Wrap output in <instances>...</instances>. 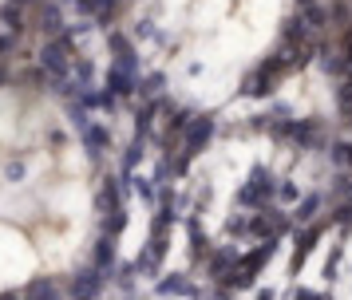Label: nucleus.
Instances as JSON below:
<instances>
[{
    "label": "nucleus",
    "mask_w": 352,
    "mask_h": 300,
    "mask_svg": "<svg viewBox=\"0 0 352 300\" xmlns=\"http://www.w3.org/2000/svg\"><path fill=\"white\" fill-rule=\"evenodd\" d=\"M40 67L52 76V87L64 83L67 71L76 67V63H72V32H67V36H56V40H48V44L40 47Z\"/></svg>",
    "instance_id": "1"
},
{
    "label": "nucleus",
    "mask_w": 352,
    "mask_h": 300,
    "mask_svg": "<svg viewBox=\"0 0 352 300\" xmlns=\"http://www.w3.org/2000/svg\"><path fill=\"white\" fill-rule=\"evenodd\" d=\"M273 249H277L273 241H261V245H257L254 253H245V257L238 261V273H234V281H230V288H254L257 273H261V265H265V261L273 257Z\"/></svg>",
    "instance_id": "2"
},
{
    "label": "nucleus",
    "mask_w": 352,
    "mask_h": 300,
    "mask_svg": "<svg viewBox=\"0 0 352 300\" xmlns=\"http://www.w3.org/2000/svg\"><path fill=\"white\" fill-rule=\"evenodd\" d=\"M273 174L265 170V166H254V174H250V186L238 189V202L241 205H265L273 198Z\"/></svg>",
    "instance_id": "3"
},
{
    "label": "nucleus",
    "mask_w": 352,
    "mask_h": 300,
    "mask_svg": "<svg viewBox=\"0 0 352 300\" xmlns=\"http://www.w3.org/2000/svg\"><path fill=\"white\" fill-rule=\"evenodd\" d=\"M214 115H194V123L186 126V135H182V154H202L206 150V142L214 139Z\"/></svg>",
    "instance_id": "4"
},
{
    "label": "nucleus",
    "mask_w": 352,
    "mask_h": 300,
    "mask_svg": "<svg viewBox=\"0 0 352 300\" xmlns=\"http://www.w3.org/2000/svg\"><path fill=\"white\" fill-rule=\"evenodd\" d=\"M238 249H218V253H210L206 257V273L214 277L218 284H230L234 281V273H238Z\"/></svg>",
    "instance_id": "5"
},
{
    "label": "nucleus",
    "mask_w": 352,
    "mask_h": 300,
    "mask_svg": "<svg viewBox=\"0 0 352 300\" xmlns=\"http://www.w3.org/2000/svg\"><path fill=\"white\" fill-rule=\"evenodd\" d=\"M103 292V268H80L76 277H72V297L76 300H96Z\"/></svg>",
    "instance_id": "6"
},
{
    "label": "nucleus",
    "mask_w": 352,
    "mask_h": 300,
    "mask_svg": "<svg viewBox=\"0 0 352 300\" xmlns=\"http://www.w3.org/2000/svg\"><path fill=\"white\" fill-rule=\"evenodd\" d=\"M107 44H111V51H115V67H123V71H135V67H139L135 47H131V40L123 36V32H111V36H107Z\"/></svg>",
    "instance_id": "7"
},
{
    "label": "nucleus",
    "mask_w": 352,
    "mask_h": 300,
    "mask_svg": "<svg viewBox=\"0 0 352 300\" xmlns=\"http://www.w3.org/2000/svg\"><path fill=\"white\" fill-rule=\"evenodd\" d=\"M107 91L119 95V99H127V95L139 91V83H135V71H123V67H111L107 71Z\"/></svg>",
    "instance_id": "8"
},
{
    "label": "nucleus",
    "mask_w": 352,
    "mask_h": 300,
    "mask_svg": "<svg viewBox=\"0 0 352 300\" xmlns=\"http://www.w3.org/2000/svg\"><path fill=\"white\" fill-rule=\"evenodd\" d=\"M24 300H64V292H60V284L52 281V277H36L24 288Z\"/></svg>",
    "instance_id": "9"
},
{
    "label": "nucleus",
    "mask_w": 352,
    "mask_h": 300,
    "mask_svg": "<svg viewBox=\"0 0 352 300\" xmlns=\"http://www.w3.org/2000/svg\"><path fill=\"white\" fill-rule=\"evenodd\" d=\"M83 146H87V150H91V154H103V150H107V146H111V130H107V126H87V130H83Z\"/></svg>",
    "instance_id": "10"
},
{
    "label": "nucleus",
    "mask_w": 352,
    "mask_h": 300,
    "mask_svg": "<svg viewBox=\"0 0 352 300\" xmlns=\"http://www.w3.org/2000/svg\"><path fill=\"white\" fill-rule=\"evenodd\" d=\"M60 28H64V16H60V8L56 4H40V32L44 36H60Z\"/></svg>",
    "instance_id": "11"
},
{
    "label": "nucleus",
    "mask_w": 352,
    "mask_h": 300,
    "mask_svg": "<svg viewBox=\"0 0 352 300\" xmlns=\"http://www.w3.org/2000/svg\"><path fill=\"white\" fill-rule=\"evenodd\" d=\"M159 297H198V288L186 277H166L159 281Z\"/></svg>",
    "instance_id": "12"
},
{
    "label": "nucleus",
    "mask_w": 352,
    "mask_h": 300,
    "mask_svg": "<svg viewBox=\"0 0 352 300\" xmlns=\"http://www.w3.org/2000/svg\"><path fill=\"white\" fill-rule=\"evenodd\" d=\"M273 83H277V79L265 76V71L257 67L254 76H245V87H241V91H245V95H254V99H261V95H270V91H273Z\"/></svg>",
    "instance_id": "13"
},
{
    "label": "nucleus",
    "mask_w": 352,
    "mask_h": 300,
    "mask_svg": "<svg viewBox=\"0 0 352 300\" xmlns=\"http://www.w3.org/2000/svg\"><path fill=\"white\" fill-rule=\"evenodd\" d=\"M186 229H190V253H194V261H206V257H210V241L202 237V225H198V218L186 221Z\"/></svg>",
    "instance_id": "14"
},
{
    "label": "nucleus",
    "mask_w": 352,
    "mask_h": 300,
    "mask_svg": "<svg viewBox=\"0 0 352 300\" xmlns=\"http://www.w3.org/2000/svg\"><path fill=\"white\" fill-rule=\"evenodd\" d=\"M115 265V237H99L96 241V268H103V273H107V268Z\"/></svg>",
    "instance_id": "15"
},
{
    "label": "nucleus",
    "mask_w": 352,
    "mask_h": 300,
    "mask_svg": "<svg viewBox=\"0 0 352 300\" xmlns=\"http://www.w3.org/2000/svg\"><path fill=\"white\" fill-rule=\"evenodd\" d=\"M166 123H170V139H182V135H186V126L194 123V111L190 107H175Z\"/></svg>",
    "instance_id": "16"
},
{
    "label": "nucleus",
    "mask_w": 352,
    "mask_h": 300,
    "mask_svg": "<svg viewBox=\"0 0 352 300\" xmlns=\"http://www.w3.org/2000/svg\"><path fill=\"white\" fill-rule=\"evenodd\" d=\"M99 209H103V214H115V209H119V182H115V178H107L103 189H99Z\"/></svg>",
    "instance_id": "17"
},
{
    "label": "nucleus",
    "mask_w": 352,
    "mask_h": 300,
    "mask_svg": "<svg viewBox=\"0 0 352 300\" xmlns=\"http://www.w3.org/2000/svg\"><path fill=\"white\" fill-rule=\"evenodd\" d=\"M320 237V225H313V229H305L301 237H297V253H293V265H301L305 257H309V249H313V241Z\"/></svg>",
    "instance_id": "18"
},
{
    "label": "nucleus",
    "mask_w": 352,
    "mask_h": 300,
    "mask_svg": "<svg viewBox=\"0 0 352 300\" xmlns=\"http://www.w3.org/2000/svg\"><path fill=\"white\" fill-rule=\"evenodd\" d=\"M159 107H162V103L155 99V103H146V107L135 115V130H139V135H151V123H155V111H159Z\"/></svg>",
    "instance_id": "19"
},
{
    "label": "nucleus",
    "mask_w": 352,
    "mask_h": 300,
    "mask_svg": "<svg viewBox=\"0 0 352 300\" xmlns=\"http://www.w3.org/2000/svg\"><path fill=\"white\" fill-rule=\"evenodd\" d=\"M123 229H127V214H123V209H115V214L103 218V233H107V237H119Z\"/></svg>",
    "instance_id": "20"
},
{
    "label": "nucleus",
    "mask_w": 352,
    "mask_h": 300,
    "mask_svg": "<svg viewBox=\"0 0 352 300\" xmlns=\"http://www.w3.org/2000/svg\"><path fill=\"white\" fill-rule=\"evenodd\" d=\"M115 8H119V0H91V16H96V20H103V24L115 16Z\"/></svg>",
    "instance_id": "21"
},
{
    "label": "nucleus",
    "mask_w": 352,
    "mask_h": 300,
    "mask_svg": "<svg viewBox=\"0 0 352 300\" xmlns=\"http://www.w3.org/2000/svg\"><path fill=\"white\" fill-rule=\"evenodd\" d=\"M162 83H166V79H162L159 71H155V76H146V79H139V91H143L146 99H155V95L162 91Z\"/></svg>",
    "instance_id": "22"
},
{
    "label": "nucleus",
    "mask_w": 352,
    "mask_h": 300,
    "mask_svg": "<svg viewBox=\"0 0 352 300\" xmlns=\"http://www.w3.org/2000/svg\"><path fill=\"white\" fill-rule=\"evenodd\" d=\"M0 20L8 24V32H20V28H24V24H20V8H16V4H8V8H0Z\"/></svg>",
    "instance_id": "23"
},
{
    "label": "nucleus",
    "mask_w": 352,
    "mask_h": 300,
    "mask_svg": "<svg viewBox=\"0 0 352 300\" xmlns=\"http://www.w3.org/2000/svg\"><path fill=\"white\" fill-rule=\"evenodd\" d=\"M72 71H76V79H80V87H87V83H91V76H96V67H91L87 60H80Z\"/></svg>",
    "instance_id": "24"
},
{
    "label": "nucleus",
    "mask_w": 352,
    "mask_h": 300,
    "mask_svg": "<svg viewBox=\"0 0 352 300\" xmlns=\"http://www.w3.org/2000/svg\"><path fill=\"white\" fill-rule=\"evenodd\" d=\"M317 205H320V198H317V194H313V198H305V202L297 205V218H301V221H309L313 214H317Z\"/></svg>",
    "instance_id": "25"
},
{
    "label": "nucleus",
    "mask_w": 352,
    "mask_h": 300,
    "mask_svg": "<svg viewBox=\"0 0 352 300\" xmlns=\"http://www.w3.org/2000/svg\"><path fill=\"white\" fill-rule=\"evenodd\" d=\"M16 40H20V32H8V36H0V56H8V51L16 47Z\"/></svg>",
    "instance_id": "26"
},
{
    "label": "nucleus",
    "mask_w": 352,
    "mask_h": 300,
    "mask_svg": "<svg viewBox=\"0 0 352 300\" xmlns=\"http://www.w3.org/2000/svg\"><path fill=\"white\" fill-rule=\"evenodd\" d=\"M139 154H143V146L135 142V146L127 150V158H123V166H127V170H135V166H139Z\"/></svg>",
    "instance_id": "27"
},
{
    "label": "nucleus",
    "mask_w": 352,
    "mask_h": 300,
    "mask_svg": "<svg viewBox=\"0 0 352 300\" xmlns=\"http://www.w3.org/2000/svg\"><path fill=\"white\" fill-rule=\"evenodd\" d=\"M4 178H8V182L24 178V166H20V162H8V166H4Z\"/></svg>",
    "instance_id": "28"
},
{
    "label": "nucleus",
    "mask_w": 352,
    "mask_h": 300,
    "mask_svg": "<svg viewBox=\"0 0 352 300\" xmlns=\"http://www.w3.org/2000/svg\"><path fill=\"white\" fill-rule=\"evenodd\" d=\"M340 107H352V76L344 79V87H340Z\"/></svg>",
    "instance_id": "29"
},
{
    "label": "nucleus",
    "mask_w": 352,
    "mask_h": 300,
    "mask_svg": "<svg viewBox=\"0 0 352 300\" xmlns=\"http://www.w3.org/2000/svg\"><path fill=\"white\" fill-rule=\"evenodd\" d=\"M230 233H250V221L245 218H230Z\"/></svg>",
    "instance_id": "30"
},
{
    "label": "nucleus",
    "mask_w": 352,
    "mask_h": 300,
    "mask_svg": "<svg viewBox=\"0 0 352 300\" xmlns=\"http://www.w3.org/2000/svg\"><path fill=\"white\" fill-rule=\"evenodd\" d=\"M305 20H309L313 28H320V20H324V12H317V8H309V12H305Z\"/></svg>",
    "instance_id": "31"
},
{
    "label": "nucleus",
    "mask_w": 352,
    "mask_h": 300,
    "mask_svg": "<svg viewBox=\"0 0 352 300\" xmlns=\"http://www.w3.org/2000/svg\"><path fill=\"white\" fill-rule=\"evenodd\" d=\"M135 189H139V194H143V198H155V189H151V182H143V178H139V182H135Z\"/></svg>",
    "instance_id": "32"
},
{
    "label": "nucleus",
    "mask_w": 352,
    "mask_h": 300,
    "mask_svg": "<svg viewBox=\"0 0 352 300\" xmlns=\"http://www.w3.org/2000/svg\"><path fill=\"white\" fill-rule=\"evenodd\" d=\"M336 221H340V225H352V205H344V209L336 214Z\"/></svg>",
    "instance_id": "33"
},
{
    "label": "nucleus",
    "mask_w": 352,
    "mask_h": 300,
    "mask_svg": "<svg viewBox=\"0 0 352 300\" xmlns=\"http://www.w3.org/2000/svg\"><path fill=\"white\" fill-rule=\"evenodd\" d=\"M277 194H281V198H297V186H289L285 182V186H277Z\"/></svg>",
    "instance_id": "34"
},
{
    "label": "nucleus",
    "mask_w": 352,
    "mask_h": 300,
    "mask_svg": "<svg viewBox=\"0 0 352 300\" xmlns=\"http://www.w3.org/2000/svg\"><path fill=\"white\" fill-rule=\"evenodd\" d=\"M0 300H24V292H0Z\"/></svg>",
    "instance_id": "35"
},
{
    "label": "nucleus",
    "mask_w": 352,
    "mask_h": 300,
    "mask_svg": "<svg viewBox=\"0 0 352 300\" xmlns=\"http://www.w3.org/2000/svg\"><path fill=\"white\" fill-rule=\"evenodd\" d=\"M257 300H273V292H265V288H261V292H257Z\"/></svg>",
    "instance_id": "36"
},
{
    "label": "nucleus",
    "mask_w": 352,
    "mask_h": 300,
    "mask_svg": "<svg viewBox=\"0 0 352 300\" xmlns=\"http://www.w3.org/2000/svg\"><path fill=\"white\" fill-rule=\"evenodd\" d=\"M301 4H305V8H309V4H313V0H301Z\"/></svg>",
    "instance_id": "37"
},
{
    "label": "nucleus",
    "mask_w": 352,
    "mask_h": 300,
    "mask_svg": "<svg viewBox=\"0 0 352 300\" xmlns=\"http://www.w3.org/2000/svg\"><path fill=\"white\" fill-rule=\"evenodd\" d=\"M12 4H28V0H12Z\"/></svg>",
    "instance_id": "38"
},
{
    "label": "nucleus",
    "mask_w": 352,
    "mask_h": 300,
    "mask_svg": "<svg viewBox=\"0 0 352 300\" xmlns=\"http://www.w3.org/2000/svg\"><path fill=\"white\" fill-rule=\"evenodd\" d=\"M349 123H352V107H349Z\"/></svg>",
    "instance_id": "39"
}]
</instances>
